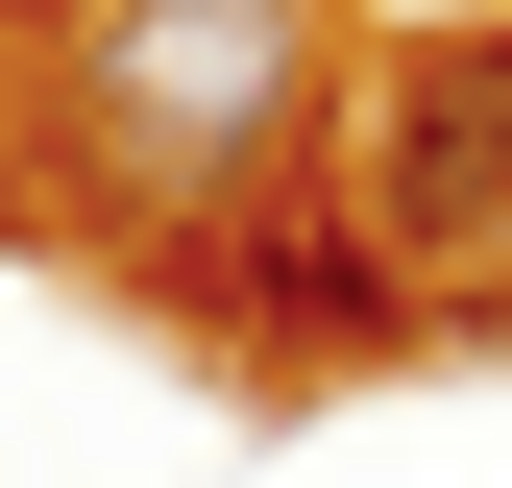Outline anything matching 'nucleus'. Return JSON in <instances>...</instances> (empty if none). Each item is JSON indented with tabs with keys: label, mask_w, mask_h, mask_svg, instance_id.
<instances>
[{
	"label": "nucleus",
	"mask_w": 512,
	"mask_h": 488,
	"mask_svg": "<svg viewBox=\"0 0 512 488\" xmlns=\"http://www.w3.org/2000/svg\"><path fill=\"white\" fill-rule=\"evenodd\" d=\"M317 98H342V0H49V171L122 196L171 269L293 196Z\"/></svg>",
	"instance_id": "1"
}]
</instances>
